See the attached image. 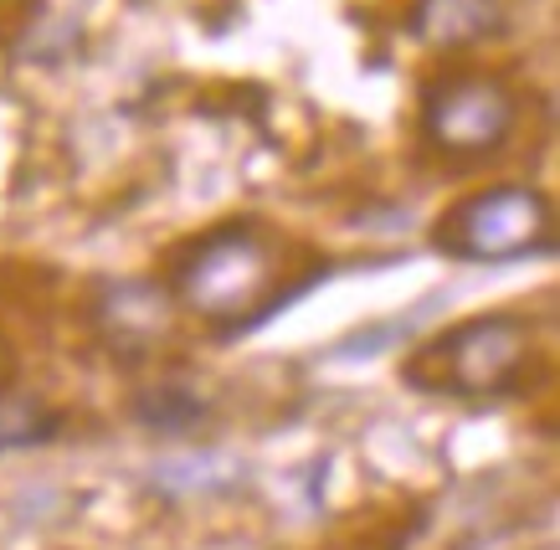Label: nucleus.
Returning a JSON list of instances; mask_svg holds the SVG:
<instances>
[{
	"label": "nucleus",
	"mask_w": 560,
	"mask_h": 550,
	"mask_svg": "<svg viewBox=\"0 0 560 550\" xmlns=\"http://www.w3.org/2000/svg\"><path fill=\"white\" fill-rule=\"evenodd\" d=\"M324 262L262 217H232L180 242L165 262V293L221 335L257 329L289 299L314 289Z\"/></svg>",
	"instance_id": "1"
},
{
	"label": "nucleus",
	"mask_w": 560,
	"mask_h": 550,
	"mask_svg": "<svg viewBox=\"0 0 560 550\" xmlns=\"http://www.w3.org/2000/svg\"><path fill=\"white\" fill-rule=\"evenodd\" d=\"M535 355V325L514 309L458 319L411 350L401 381L432 396H499L525 376Z\"/></svg>",
	"instance_id": "2"
},
{
	"label": "nucleus",
	"mask_w": 560,
	"mask_h": 550,
	"mask_svg": "<svg viewBox=\"0 0 560 550\" xmlns=\"http://www.w3.org/2000/svg\"><path fill=\"white\" fill-rule=\"evenodd\" d=\"M432 247L453 262H520L556 253V207L540 186H483L447 207L432 226Z\"/></svg>",
	"instance_id": "3"
},
{
	"label": "nucleus",
	"mask_w": 560,
	"mask_h": 550,
	"mask_svg": "<svg viewBox=\"0 0 560 550\" xmlns=\"http://www.w3.org/2000/svg\"><path fill=\"white\" fill-rule=\"evenodd\" d=\"M520 93L493 72H442L422 87V139L447 160H483L510 144Z\"/></svg>",
	"instance_id": "4"
},
{
	"label": "nucleus",
	"mask_w": 560,
	"mask_h": 550,
	"mask_svg": "<svg viewBox=\"0 0 560 550\" xmlns=\"http://www.w3.org/2000/svg\"><path fill=\"white\" fill-rule=\"evenodd\" d=\"M171 293L160 283H139V278H124V283H108V289L93 299V319H98V335L124 355H139L150 350L165 329H171Z\"/></svg>",
	"instance_id": "5"
},
{
	"label": "nucleus",
	"mask_w": 560,
	"mask_h": 550,
	"mask_svg": "<svg viewBox=\"0 0 560 550\" xmlns=\"http://www.w3.org/2000/svg\"><path fill=\"white\" fill-rule=\"evenodd\" d=\"M411 32L432 47H478L504 32V5L499 0H417Z\"/></svg>",
	"instance_id": "6"
},
{
	"label": "nucleus",
	"mask_w": 560,
	"mask_h": 550,
	"mask_svg": "<svg viewBox=\"0 0 560 550\" xmlns=\"http://www.w3.org/2000/svg\"><path fill=\"white\" fill-rule=\"evenodd\" d=\"M206 412H211V396L196 391L190 381H154L135 396V417L150 432H165V437L201 428Z\"/></svg>",
	"instance_id": "7"
},
{
	"label": "nucleus",
	"mask_w": 560,
	"mask_h": 550,
	"mask_svg": "<svg viewBox=\"0 0 560 550\" xmlns=\"http://www.w3.org/2000/svg\"><path fill=\"white\" fill-rule=\"evenodd\" d=\"M237 479L242 468L226 453H196V458H171L154 468V483L165 494H211V489H232Z\"/></svg>",
	"instance_id": "8"
},
{
	"label": "nucleus",
	"mask_w": 560,
	"mask_h": 550,
	"mask_svg": "<svg viewBox=\"0 0 560 550\" xmlns=\"http://www.w3.org/2000/svg\"><path fill=\"white\" fill-rule=\"evenodd\" d=\"M62 428V412H51V407H42V401H32V396L21 391H0V453L5 447H32V443H47L51 432Z\"/></svg>",
	"instance_id": "9"
},
{
	"label": "nucleus",
	"mask_w": 560,
	"mask_h": 550,
	"mask_svg": "<svg viewBox=\"0 0 560 550\" xmlns=\"http://www.w3.org/2000/svg\"><path fill=\"white\" fill-rule=\"evenodd\" d=\"M32 16H36V0H0V47H11Z\"/></svg>",
	"instance_id": "10"
},
{
	"label": "nucleus",
	"mask_w": 560,
	"mask_h": 550,
	"mask_svg": "<svg viewBox=\"0 0 560 550\" xmlns=\"http://www.w3.org/2000/svg\"><path fill=\"white\" fill-rule=\"evenodd\" d=\"M11 381H16V350H11V344H5V335H0V391H5Z\"/></svg>",
	"instance_id": "11"
}]
</instances>
